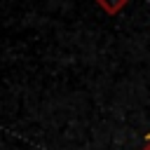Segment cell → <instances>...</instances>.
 I'll return each mask as SVG.
<instances>
[{
  "label": "cell",
  "mask_w": 150,
  "mask_h": 150,
  "mask_svg": "<svg viewBox=\"0 0 150 150\" xmlns=\"http://www.w3.org/2000/svg\"><path fill=\"white\" fill-rule=\"evenodd\" d=\"M129 0H96V5L105 12V14H120L124 7H127Z\"/></svg>",
  "instance_id": "obj_1"
},
{
  "label": "cell",
  "mask_w": 150,
  "mask_h": 150,
  "mask_svg": "<svg viewBox=\"0 0 150 150\" xmlns=\"http://www.w3.org/2000/svg\"><path fill=\"white\" fill-rule=\"evenodd\" d=\"M143 150H150V141H148V143H145V145H143Z\"/></svg>",
  "instance_id": "obj_2"
}]
</instances>
